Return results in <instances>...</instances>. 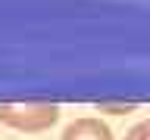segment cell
<instances>
[{
    "label": "cell",
    "mask_w": 150,
    "mask_h": 140,
    "mask_svg": "<svg viewBox=\"0 0 150 140\" xmlns=\"http://www.w3.org/2000/svg\"><path fill=\"white\" fill-rule=\"evenodd\" d=\"M125 140H150V118L147 121H138V125L125 134Z\"/></svg>",
    "instance_id": "3957f363"
},
{
    "label": "cell",
    "mask_w": 150,
    "mask_h": 140,
    "mask_svg": "<svg viewBox=\"0 0 150 140\" xmlns=\"http://www.w3.org/2000/svg\"><path fill=\"white\" fill-rule=\"evenodd\" d=\"M97 109H103V112H116V115H122V112H134L138 109V103H97Z\"/></svg>",
    "instance_id": "277c9868"
},
{
    "label": "cell",
    "mask_w": 150,
    "mask_h": 140,
    "mask_svg": "<svg viewBox=\"0 0 150 140\" xmlns=\"http://www.w3.org/2000/svg\"><path fill=\"white\" fill-rule=\"evenodd\" d=\"M59 121V106L44 100L28 103H0V125L19 131V134H41Z\"/></svg>",
    "instance_id": "6da1fadb"
},
{
    "label": "cell",
    "mask_w": 150,
    "mask_h": 140,
    "mask_svg": "<svg viewBox=\"0 0 150 140\" xmlns=\"http://www.w3.org/2000/svg\"><path fill=\"white\" fill-rule=\"evenodd\" d=\"M59 140H112V131L106 121L84 115V118H75L72 125H66Z\"/></svg>",
    "instance_id": "7a4b0ae2"
}]
</instances>
